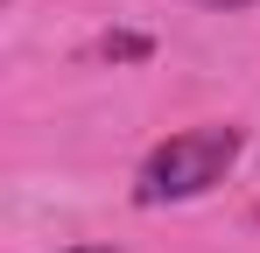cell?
Returning <instances> with one entry per match:
<instances>
[{
	"label": "cell",
	"mask_w": 260,
	"mask_h": 253,
	"mask_svg": "<svg viewBox=\"0 0 260 253\" xmlns=\"http://www.w3.org/2000/svg\"><path fill=\"white\" fill-rule=\"evenodd\" d=\"M239 162V126H183L169 134L141 176H134V197L141 204H183V197H204L211 183H225V169Z\"/></svg>",
	"instance_id": "6da1fadb"
},
{
	"label": "cell",
	"mask_w": 260,
	"mask_h": 253,
	"mask_svg": "<svg viewBox=\"0 0 260 253\" xmlns=\"http://www.w3.org/2000/svg\"><path fill=\"white\" fill-rule=\"evenodd\" d=\"M106 56H120V64H134V56H148V42H141V36H106Z\"/></svg>",
	"instance_id": "7a4b0ae2"
},
{
	"label": "cell",
	"mask_w": 260,
	"mask_h": 253,
	"mask_svg": "<svg viewBox=\"0 0 260 253\" xmlns=\"http://www.w3.org/2000/svg\"><path fill=\"white\" fill-rule=\"evenodd\" d=\"M56 253H120V246H56Z\"/></svg>",
	"instance_id": "3957f363"
},
{
	"label": "cell",
	"mask_w": 260,
	"mask_h": 253,
	"mask_svg": "<svg viewBox=\"0 0 260 253\" xmlns=\"http://www.w3.org/2000/svg\"><path fill=\"white\" fill-rule=\"evenodd\" d=\"M197 7H253V0H197Z\"/></svg>",
	"instance_id": "277c9868"
}]
</instances>
